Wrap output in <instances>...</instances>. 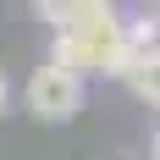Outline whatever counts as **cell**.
I'll return each mask as SVG.
<instances>
[{
	"label": "cell",
	"instance_id": "1",
	"mask_svg": "<svg viewBox=\"0 0 160 160\" xmlns=\"http://www.w3.org/2000/svg\"><path fill=\"white\" fill-rule=\"evenodd\" d=\"M122 22H127V17H116L111 6H94V11H83L78 22L55 28L50 66H61V72H72V78H116L122 50H127Z\"/></svg>",
	"mask_w": 160,
	"mask_h": 160
},
{
	"label": "cell",
	"instance_id": "2",
	"mask_svg": "<svg viewBox=\"0 0 160 160\" xmlns=\"http://www.w3.org/2000/svg\"><path fill=\"white\" fill-rule=\"evenodd\" d=\"M28 111L39 122H72L83 111V78H72L61 66H39L28 78Z\"/></svg>",
	"mask_w": 160,
	"mask_h": 160
},
{
	"label": "cell",
	"instance_id": "5",
	"mask_svg": "<svg viewBox=\"0 0 160 160\" xmlns=\"http://www.w3.org/2000/svg\"><path fill=\"white\" fill-rule=\"evenodd\" d=\"M6 99H11V88H6V78H0V111H6Z\"/></svg>",
	"mask_w": 160,
	"mask_h": 160
},
{
	"label": "cell",
	"instance_id": "3",
	"mask_svg": "<svg viewBox=\"0 0 160 160\" xmlns=\"http://www.w3.org/2000/svg\"><path fill=\"white\" fill-rule=\"evenodd\" d=\"M116 78L127 83L138 99H149V105H155V94H160V78H155V50H122V66H116Z\"/></svg>",
	"mask_w": 160,
	"mask_h": 160
},
{
	"label": "cell",
	"instance_id": "4",
	"mask_svg": "<svg viewBox=\"0 0 160 160\" xmlns=\"http://www.w3.org/2000/svg\"><path fill=\"white\" fill-rule=\"evenodd\" d=\"M94 6H111V0H39V17H44L50 28H66V22H78Z\"/></svg>",
	"mask_w": 160,
	"mask_h": 160
}]
</instances>
